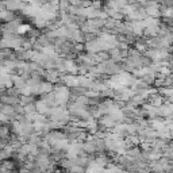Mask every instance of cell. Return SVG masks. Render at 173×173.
<instances>
[{
    "instance_id": "cell-1",
    "label": "cell",
    "mask_w": 173,
    "mask_h": 173,
    "mask_svg": "<svg viewBox=\"0 0 173 173\" xmlns=\"http://www.w3.org/2000/svg\"><path fill=\"white\" fill-rule=\"evenodd\" d=\"M37 165L39 166L41 169H42V172H45V170H47V169L50 168V160L47 158V155L46 154H41L37 157Z\"/></svg>"
},
{
    "instance_id": "cell-2",
    "label": "cell",
    "mask_w": 173,
    "mask_h": 173,
    "mask_svg": "<svg viewBox=\"0 0 173 173\" xmlns=\"http://www.w3.org/2000/svg\"><path fill=\"white\" fill-rule=\"evenodd\" d=\"M102 172H103V168L98 166L95 162H91V165L87 168V170L84 173H102Z\"/></svg>"
},
{
    "instance_id": "cell-3",
    "label": "cell",
    "mask_w": 173,
    "mask_h": 173,
    "mask_svg": "<svg viewBox=\"0 0 173 173\" xmlns=\"http://www.w3.org/2000/svg\"><path fill=\"white\" fill-rule=\"evenodd\" d=\"M69 172L71 173H84V168H83L81 165H72Z\"/></svg>"
},
{
    "instance_id": "cell-4",
    "label": "cell",
    "mask_w": 173,
    "mask_h": 173,
    "mask_svg": "<svg viewBox=\"0 0 173 173\" xmlns=\"http://www.w3.org/2000/svg\"><path fill=\"white\" fill-rule=\"evenodd\" d=\"M95 164L98 165V166H100V168H104V166H107V160L104 157H99V158H96Z\"/></svg>"
},
{
    "instance_id": "cell-5",
    "label": "cell",
    "mask_w": 173,
    "mask_h": 173,
    "mask_svg": "<svg viewBox=\"0 0 173 173\" xmlns=\"http://www.w3.org/2000/svg\"><path fill=\"white\" fill-rule=\"evenodd\" d=\"M1 169H4V170H8V172H11L14 169V164L11 162V161H4L3 162V166H1Z\"/></svg>"
},
{
    "instance_id": "cell-6",
    "label": "cell",
    "mask_w": 173,
    "mask_h": 173,
    "mask_svg": "<svg viewBox=\"0 0 173 173\" xmlns=\"http://www.w3.org/2000/svg\"><path fill=\"white\" fill-rule=\"evenodd\" d=\"M84 150H87L88 153H93V151L96 150V146H93L91 143H85L84 145Z\"/></svg>"
},
{
    "instance_id": "cell-7",
    "label": "cell",
    "mask_w": 173,
    "mask_h": 173,
    "mask_svg": "<svg viewBox=\"0 0 173 173\" xmlns=\"http://www.w3.org/2000/svg\"><path fill=\"white\" fill-rule=\"evenodd\" d=\"M30 30V26H27V24H22V26H19L18 27V33H24V31H28Z\"/></svg>"
},
{
    "instance_id": "cell-8",
    "label": "cell",
    "mask_w": 173,
    "mask_h": 173,
    "mask_svg": "<svg viewBox=\"0 0 173 173\" xmlns=\"http://www.w3.org/2000/svg\"><path fill=\"white\" fill-rule=\"evenodd\" d=\"M129 155H133V157H135V158H138L139 157V151L137 150V149H133V150H129Z\"/></svg>"
},
{
    "instance_id": "cell-9",
    "label": "cell",
    "mask_w": 173,
    "mask_h": 173,
    "mask_svg": "<svg viewBox=\"0 0 173 173\" xmlns=\"http://www.w3.org/2000/svg\"><path fill=\"white\" fill-rule=\"evenodd\" d=\"M9 150H11V149H9ZM9 150H3V153H1V157H3V158L8 157V155L11 154V153H9Z\"/></svg>"
}]
</instances>
